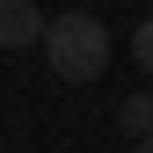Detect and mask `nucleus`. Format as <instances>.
Returning <instances> with one entry per match:
<instances>
[{
    "label": "nucleus",
    "instance_id": "nucleus-1",
    "mask_svg": "<svg viewBox=\"0 0 153 153\" xmlns=\"http://www.w3.org/2000/svg\"><path fill=\"white\" fill-rule=\"evenodd\" d=\"M44 59H51L59 80L88 88V80H102V73H109V29L95 22L88 7H66V15H51V22H44Z\"/></svg>",
    "mask_w": 153,
    "mask_h": 153
},
{
    "label": "nucleus",
    "instance_id": "nucleus-2",
    "mask_svg": "<svg viewBox=\"0 0 153 153\" xmlns=\"http://www.w3.org/2000/svg\"><path fill=\"white\" fill-rule=\"evenodd\" d=\"M44 22H51V15L36 7V0H0V51H29V44H44Z\"/></svg>",
    "mask_w": 153,
    "mask_h": 153
},
{
    "label": "nucleus",
    "instance_id": "nucleus-3",
    "mask_svg": "<svg viewBox=\"0 0 153 153\" xmlns=\"http://www.w3.org/2000/svg\"><path fill=\"white\" fill-rule=\"evenodd\" d=\"M117 124H124V139H153V95H146V88L117 102Z\"/></svg>",
    "mask_w": 153,
    "mask_h": 153
},
{
    "label": "nucleus",
    "instance_id": "nucleus-4",
    "mask_svg": "<svg viewBox=\"0 0 153 153\" xmlns=\"http://www.w3.org/2000/svg\"><path fill=\"white\" fill-rule=\"evenodd\" d=\"M131 59H139V66L153 73V15H146V22H139V29H131Z\"/></svg>",
    "mask_w": 153,
    "mask_h": 153
},
{
    "label": "nucleus",
    "instance_id": "nucleus-5",
    "mask_svg": "<svg viewBox=\"0 0 153 153\" xmlns=\"http://www.w3.org/2000/svg\"><path fill=\"white\" fill-rule=\"evenodd\" d=\"M131 153H153V139H131Z\"/></svg>",
    "mask_w": 153,
    "mask_h": 153
}]
</instances>
